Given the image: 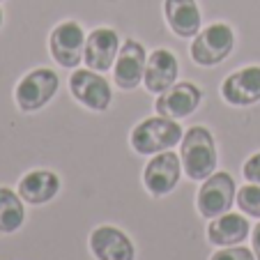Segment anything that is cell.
<instances>
[{"instance_id": "cell-17", "label": "cell", "mask_w": 260, "mask_h": 260, "mask_svg": "<svg viewBox=\"0 0 260 260\" xmlns=\"http://www.w3.org/2000/svg\"><path fill=\"white\" fill-rule=\"evenodd\" d=\"M251 226L249 219L240 214H233V212H226V214L216 216V219L210 221L207 226V240L214 246H237L249 237Z\"/></svg>"}, {"instance_id": "cell-19", "label": "cell", "mask_w": 260, "mask_h": 260, "mask_svg": "<svg viewBox=\"0 0 260 260\" xmlns=\"http://www.w3.org/2000/svg\"><path fill=\"white\" fill-rule=\"evenodd\" d=\"M235 203L240 205V210L244 212L246 216H255V219H260V184L249 182V184L240 187Z\"/></svg>"}, {"instance_id": "cell-15", "label": "cell", "mask_w": 260, "mask_h": 260, "mask_svg": "<svg viewBox=\"0 0 260 260\" xmlns=\"http://www.w3.org/2000/svg\"><path fill=\"white\" fill-rule=\"evenodd\" d=\"M177 76H180V62H177V55L173 51L157 49L147 55L145 76H143L147 92L154 94L166 92L171 85L177 83Z\"/></svg>"}, {"instance_id": "cell-11", "label": "cell", "mask_w": 260, "mask_h": 260, "mask_svg": "<svg viewBox=\"0 0 260 260\" xmlns=\"http://www.w3.org/2000/svg\"><path fill=\"white\" fill-rule=\"evenodd\" d=\"M221 97L231 106L244 108L260 102V64H249L228 74L221 83Z\"/></svg>"}, {"instance_id": "cell-5", "label": "cell", "mask_w": 260, "mask_h": 260, "mask_svg": "<svg viewBox=\"0 0 260 260\" xmlns=\"http://www.w3.org/2000/svg\"><path fill=\"white\" fill-rule=\"evenodd\" d=\"M69 92L81 106L94 111V113H104L113 102V90H111L108 79L102 72H94L88 67L74 69V74L69 76Z\"/></svg>"}, {"instance_id": "cell-16", "label": "cell", "mask_w": 260, "mask_h": 260, "mask_svg": "<svg viewBox=\"0 0 260 260\" xmlns=\"http://www.w3.org/2000/svg\"><path fill=\"white\" fill-rule=\"evenodd\" d=\"M58 191L60 177L46 168L30 171L19 180V196L23 198V203H30V205H46L58 196Z\"/></svg>"}, {"instance_id": "cell-2", "label": "cell", "mask_w": 260, "mask_h": 260, "mask_svg": "<svg viewBox=\"0 0 260 260\" xmlns=\"http://www.w3.org/2000/svg\"><path fill=\"white\" fill-rule=\"evenodd\" d=\"M182 136H184V129H182V124H177V120L152 115V118L141 120L132 129L129 145L134 147L136 154L152 157V154L166 152V150H173L175 145H180Z\"/></svg>"}, {"instance_id": "cell-7", "label": "cell", "mask_w": 260, "mask_h": 260, "mask_svg": "<svg viewBox=\"0 0 260 260\" xmlns=\"http://www.w3.org/2000/svg\"><path fill=\"white\" fill-rule=\"evenodd\" d=\"M85 40H88V35L81 28L79 21H74V19L62 21L49 35L51 58L64 69H76L83 62Z\"/></svg>"}, {"instance_id": "cell-4", "label": "cell", "mask_w": 260, "mask_h": 260, "mask_svg": "<svg viewBox=\"0 0 260 260\" xmlns=\"http://www.w3.org/2000/svg\"><path fill=\"white\" fill-rule=\"evenodd\" d=\"M58 88H60V79L53 69H49V67L30 69L23 79L16 83V90H14L16 106L23 113L42 111L55 97Z\"/></svg>"}, {"instance_id": "cell-3", "label": "cell", "mask_w": 260, "mask_h": 260, "mask_svg": "<svg viewBox=\"0 0 260 260\" xmlns=\"http://www.w3.org/2000/svg\"><path fill=\"white\" fill-rule=\"evenodd\" d=\"M235 49V30L228 23H210L193 37L191 42V60L198 67H216Z\"/></svg>"}, {"instance_id": "cell-6", "label": "cell", "mask_w": 260, "mask_h": 260, "mask_svg": "<svg viewBox=\"0 0 260 260\" xmlns=\"http://www.w3.org/2000/svg\"><path fill=\"white\" fill-rule=\"evenodd\" d=\"M237 198V184L231 173L219 171L212 173L207 180L201 182L196 198V207L205 219H216V216L231 212Z\"/></svg>"}, {"instance_id": "cell-14", "label": "cell", "mask_w": 260, "mask_h": 260, "mask_svg": "<svg viewBox=\"0 0 260 260\" xmlns=\"http://www.w3.org/2000/svg\"><path fill=\"white\" fill-rule=\"evenodd\" d=\"M90 251L97 260H134L136 249L127 233L115 226H99L90 235Z\"/></svg>"}, {"instance_id": "cell-9", "label": "cell", "mask_w": 260, "mask_h": 260, "mask_svg": "<svg viewBox=\"0 0 260 260\" xmlns=\"http://www.w3.org/2000/svg\"><path fill=\"white\" fill-rule=\"evenodd\" d=\"M201 104H203V90L196 83H191V81H177L166 92L157 94L154 111H157V115H164V118L184 120L191 113H196Z\"/></svg>"}, {"instance_id": "cell-24", "label": "cell", "mask_w": 260, "mask_h": 260, "mask_svg": "<svg viewBox=\"0 0 260 260\" xmlns=\"http://www.w3.org/2000/svg\"><path fill=\"white\" fill-rule=\"evenodd\" d=\"M0 3H3V0H0Z\"/></svg>"}, {"instance_id": "cell-23", "label": "cell", "mask_w": 260, "mask_h": 260, "mask_svg": "<svg viewBox=\"0 0 260 260\" xmlns=\"http://www.w3.org/2000/svg\"><path fill=\"white\" fill-rule=\"evenodd\" d=\"M3 21H5V14H3V10H0V28H3Z\"/></svg>"}, {"instance_id": "cell-13", "label": "cell", "mask_w": 260, "mask_h": 260, "mask_svg": "<svg viewBox=\"0 0 260 260\" xmlns=\"http://www.w3.org/2000/svg\"><path fill=\"white\" fill-rule=\"evenodd\" d=\"M164 19L175 37L189 40L203 30V12L198 0H164Z\"/></svg>"}, {"instance_id": "cell-22", "label": "cell", "mask_w": 260, "mask_h": 260, "mask_svg": "<svg viewBox=\"0 0 260 260\" xmlns=\"http://www.w3.org/2000/svg\"><path fill=\"white\" fill-rule=\"evenodd\" d=\"M251 242H253V253H255V260H260V221H258V226L253 228V235H251Z\"/></svg>"}, {"instance_id": "cell-21", "label": "cell", "mask_w": 260, "mask_h": 260, "mask_svg": "<svg viewBox=\"0 0 260 260\" xmlns=\"http://www.w3.org/2000/svg\"><path fill=\"white\" fill-rule=\"evenodd\" d=\"M242 173H244V180H246V182L260 184V152L251 154V157L246 159V161H244V168H242Z\"/></svg>"}, {"instance_id": "cell-8", "label": "cell", "mask_w": 260, "mask_h": 260, "mask_svg": "<svg viewBox=\"0 0 260 260\" xmlns=\"http://www.w3.org/2000/svg\"><path fill=\"white\" fill-rule=\"evenodd\" d=\"M180 177H182L180 154L173 152V150H166V152L152 154V159L147 161L145 171H143V184L154 198H161L177 187Z\"/></svg>"}, {"instance_id": "cell-1", "label": "cell", "mask_w": 260, "mask_h": 260, "mask_svg": "<svg viewBox=\"0 0 260 260\" xmlns=\"http://www.w3.org/2000/svg\"><path fill=\"white\" fill-rule=\"evenodd\" d=\"M180 159L184 175L193 182H203L212 173H216L219 154H216V143L210 129L203 124L189 127L180 143Z\"/></svg>"}, {"instance_id": "cell-12", "label": "cell", "mask_w": 260, "mask_h": 260, "mask_svg": "<svg viewBox=\"0 0 260 260\" xmlns=\"http://www.w3.org/2000/svg\"><path fill=\"white\" fill-rule=\"evenodd\" d=\"M120 35L113 28H94L85 40V53H83V62L88 69L94 72H111L115 64V58L120 53Z\"/></svg>"}, {"instance_id": "cell-10", "label": "cell", "mask_w": 260, "mask_h": 260, "mask_svg": "<svg viewBox=\"0 0 260 260\" xmlns=\"http://www.w3.org/2000/svg\"><path fill=\"white\" fill-rule=\"evenodd\" d=\"M147 64V51L138 40H124L113 64V83L120 90H136L143 83Z\"/></svg>"}, {"instance_id": "cell-18", "label": "cell", "mask_w": 260, "mask_h": 260, "mask_svg": "<svg viewBox=\"0 0 260 260\" xmlns=\"http://www.w3.org/2000/svg\"><path fill=\"white\" fill-rule=\"evenodd\" d=\"M25 221L23 198L10 187H0V235L16 233Z\"/></svg>"}, {"instance_id": "cell-20", "label": "cell", "mask_w": 260, "mask_h": 260, "mask_svg": "<svg viewBox=\"0 0 260 260\" xmlns=\"http://www.w3.org/2000/svg\"><path fill=\"white\" fill-rule=\"evenodd\" d=\"M210 260H255V253L246 246H221Z\"/></svg>"}]
</instances>
